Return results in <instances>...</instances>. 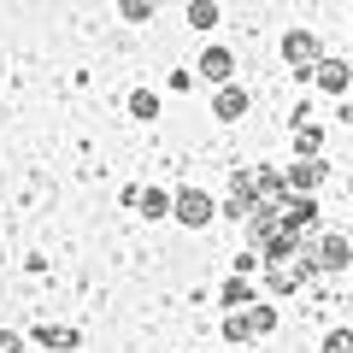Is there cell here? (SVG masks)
Instances as JSON below:
<instances>
[{
  "instance_id": "1",
  "label": "cell",
  "mask_w": 353,
  "mask_h": 353,
  "mask_svg": "<svg viewBox=\"0 0 353 353\" xmlns=\"http://www.w3.org/2000/svg\"><path fill=\"white\" fill-rule=\"evenodd\" d=\"M171 218L183 230H206L218 218V206H212V194L206 189H194V183H183V189H176V201H171Z\"/></svg>"
},
{
  "instance_id": "2",
  "label": "cell",
  "mask_w": 353,
  "mask_h": 353,
  "mask_svg": "<svg viewBox=\"0 0 353 353\" xmlns=\"http://www.w3.org/2000/svg\"><path fill=\"white\" fill-rule=\"evenodd\" d=\"M306 259H312V271H347V259H353V241L347 236H318L312 248H306Z\"/></svg>"
},
{
  "instance_id": "3",
  "label": "cell",
  "mask_w": 353,
  "mask_h": 353,
  "mask_svg": "<svg viewBox=\"0 0 353 353\" xmlns=\"http://www.w3.org/2000/svg\"><path fill=\"white\" fill-rule=\"evenodd\" d=\"M283 59H289L294 71H306V77H312L318 65H324V48H318V36H312V30H294V36H283Z\"/></svg>"
},
{
  "instance_id": "4",
  "label": "cell",
  "mask_w": 353,
  "mask_h": 353,
  "mask_svg": "<svg viewBox=\"0 0 353 353\" xmlns=\"http://www.w3.org/2000/svg\"><path fill=\"white\" fill-rule=\"evenodd\" d=\"M306 277H312V259L301 253V259H283V265H271V277H265V283H271V294H294Z\"/></svg>"
},
{
  "instance_id": "5",
  "label": "cell",
  "mask_w": 353,
  "mask_h": 353,
  "mask_svg": "<svg viewBox=\"0 0 353 353\" xmlns=\"http://www.w3.org/2000/svg\"><path fill=\"white\" fill-rule=\"evenodd\" d=\"M324 176H330V171H324V159H294L289 171H283V183H289V194H312Z\"/></svg>"
},
{
  "instance_id": "6",
  "label": "cell",
  "mask_w": 353,
  "mask_h": 353,
  "mask_svg": "<svg viewBox=\"0 0 353 353\" xmlns=\"http://www.w3.org/2000/svg\"><path fill=\"white\" fill-rule=\"evenodd\" d=\"M124 201H130V206H141V218H148V224H159V218L171 212L176 194H165V189H124Z\"/></svg>"
},
{
  "instance_id": "7",
  "label": "cell",
  "mask_w": 353,
  "mask_h": 353,
  "mask_svg": "<svg viewBox=\"0 0 353 353\" xmlns=\"http://www.w3.org/2000/svg\"><path fill=\"white\" fill-rule=\"evenodd\" d=\"M312 83L324 88V94H347V88H353V71H347L341 59H324V65L312 71Z\"/></svg>"
},
{
  "instance_id": "8",
  "label": "cell",
  "mask_w": 353,
  "mask_h": 353,
  "mask_svg": "<svg viewBox=\"0 0 353 353\" xmlns=\"http://www.w3.org/2000/svg\"><path fill=\"white\" fill-rule=\"evenodd\" d=\"M212 112L224 118V124H236V118L248 112V88H241V83H224V88H218V101H212Z\"/></svg>"
},
{
  "instance_id": "9",
  "label": "cell",
  "mask_w": 353,
  "mask_h": 353,
  "mask_svg": "<svg viewBox=\"0 0 353 353\" xmlns=\"http://www.w3.org/2000/svg\"><path fill=\"white\" fill-rule=\"evenodd\" d=\"M230 71H236V53L230 48H206L201 53V77L206 83H230Z\"/></svg>"
},
{
  "instance_id": "10",
  "label": "cell",
  "mask_w": 353,
  "mask_h": 353,
  "mask_svg": "<svg viewBox=\"0 0 353 353\" xmlns=\"http://www.w3.org/2000/svg\"><path fill=\"white\" fill-rule=\"evenodd\" d=\"M283 218H289L294 230H312V224H318V206H312V194H289V201H283Z\"/></svg>"
},
{
  "instance_id": "11",
  "label": "cell",
  "mask_w": 353,
  "mask_h": 353,
  "mask_svg": "<svg viewBox=\"0 0 353 353\" xmlns=\"http://www.w3.org/2000/svg\"><path fill=\"white\" fill-rule=\"evenodd\" d=\"M36 341H41V347L71 353V347H77V330H71V324H36Z\"/></svg>"
},
{
  "instance_id": "12",
  "label": "cell",
  "mask_w": 353,
  "mask_h": 353,
  "mask_svg": "<svg viewBox=\"0 0 353 353\" xmlns=\"http://www.w3.org/2000/svg\"><path fill=\"white\" fill-rule=\"evenodd\" d=\"M189 24L194 30H218V6L212 0H189Z\"/></svg>"
},
{
  "instance_id": "13",
  "label": "cell",
  "mask_w": 353,
  "mask_h": 353,
  "mask_svg": "<svg viewBox=\"0 0 353 353\" xmlns=\"http://www.w3.org/2000/svg\"><path fill=\"white\" fill-rule=\"evenodd\" d=\"M248 301H253L248 277H230V283H224V306H230V312H241V306H248Z\"/></svg>"
},
{
  "instance_id": "14",
  "label": "cell",
  "mask_w": 353,
  "mask_h": 353,
  "mask_svg": "<svg viewBox=\"0 0 353 353\" xmlns=\"http://www.w3.org/2000/svg\"><path fill=\"white\" fill-rule=\"evenodd\" d=\"M130 112L136 118H159V94H153V88H136V94H130Z\"/></svg>"
},
{
  "instance_id": "15",
  "label": "cell",
  "mask_w": 353,
  "mask_h": 353,
  "mask_svg": "<svg viewBox=\"0 0 353 353\" xmlns=\"http://www.w3.org/2000/svg\"><path fill=\"white\" fill-rule=\"evenodd\" d=\"M118 12H124L130 24H141V18H153V12H159V0H118Z\"/></svg>"
},
{
  "instance_id": "16",
  "label": "cell",
  "mask_w": 353,
  "mask_h": 353,
  "mask_svg": "<svg viewBox=\"0 0 353 353\" xmlns=\"http://www.w3.org/2000/svg\"><path fill=\"white\" fill-rule=\"evenodd\" d=\"M248 324H253V336H271L277 330V312L271 306H248Z\"/></svg>"
},
{
  "instance_id": "17",
  "label": "cell",
  "mask_w": 353,
  "mask_h": 353,
  "mask_svg": "<svg viewBox=\"0 0 353 353\" xmlns=\"http://www.w3.org/2000/svg\"><path fill=\"white\" fill-rule=\"evenodd\" d=\"M294 148H301V159H312V153L324 148V130H318V124H306L301 136H294Z\"/></svg>"
},
{
  "instance_id": "18",
  "label": "cell",
  "mask_w": 353,
  "mask_h": 353,
  "mask_svg": "<svg viewBox=\"0 0 353 353\" xmlns=\"http://www.w3.org/2000/svg\"><path fill=\"white\" fill-rule=\"evenodd\" d=\"M224 336H230V341H248V336H253L248 312H230V318H224Z\"/></svg>"
},
{
  "instance_id": "19",
  "label": "cell",
  "mask_w": 353,
  "mask_h": 353,
  "mask_svg": "<svg viewBox=\"0 0 353 353\" xmlns=\"http://www.w3.org/2000/svg\"><path fill=\"white\" fill-rule=\"evenodd\" d=\"M324 353H353V330H330V336H324Z\"/></svg>"
},
{
  "instance_id": "20",
  "label": "cell",
  "mask_w": 353,
  "mask_h": 353,
  "mask_svg": "<svg viewBox=\"0 0 353 353\" xmlns=\"http://www.w3.org/2000/svg\"><path fill=\"white\" fill-rule=\"evenodd\" d=\"M0 353H24V336L18 330H0Z\"/></svg>"
},
{
  "instance_id": "21",
  "label": "cell",
  "mask_w": 353,
  "mask_h": 353,
  "mask_svg": "<svg viewBox=\"0 0 353 353\" xmlns=\"http://www.w3.org/2000/svg\"><path fill=\"white\" fill-rule=\"evenodd\" d=\"M347 118H353V106H347Z\"/></svg>"
}]
</instances>
